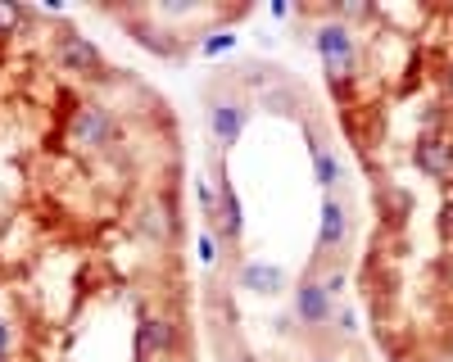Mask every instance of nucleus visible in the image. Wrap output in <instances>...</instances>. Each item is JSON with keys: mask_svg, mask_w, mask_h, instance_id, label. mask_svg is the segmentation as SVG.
Instances as JSON below:
<instances>
[{"mask_svg": "<svg viewBox=\"0 0 453 362\" xmlns=\"http://www.w3.org/2000/svg\"><path fill=\"white\" fill-rule=\"evenodd\" d=\"M313 46H318V55H322V64H326V78L331 82H340V78H349L354 72V64H358V46H354V27H345V23H322L318 32H313Z\"/></svg>", "mask_w": 453, "mask_h": 362, "instance_id": "obj_1", "label": "nucleus"}, {"mask_svg": "<svg viewBox=\"0 0 453 362\" xmlns=\"http://www.w3.org/2000/svg\"><path fill=\"white\" fill-rule=\"evenodd\" d=\"M113 136V114L104 104H78L68 118V140L78 145V150H104Z\"/></svg>", "mask_w": 453, "mask_h": 362, "instance_id": "obj_2", "label": "nucleus"}, {"mask_svg": "<svg viewBox=\"0 0 453 362\" xmlns=\"http://www.w3.org/2000/svg\"><path fill=\"white\" fill-rule=\"evenodd\" d=\"M55 59H59L68 72H104V55H100V46L91 41V36L73 32V27H64V32L55 36Z\"/></svg>", "mask_w": 453, "mask_h": 362, "instance_id": "obj_3", "label": "nucleus"}, {"mask_svg": "<svg viewBox=\"0 0 453 362\" xmlns=\"http://www.w3.org/2000/svg\"><path fill=\"white\" fill-rule=\"evenodd\" d=\"M245 123H250V104L241 95H218L209 104V132L218 145H236L245 136Z\"/></svg>", "mask_w": 453, "mask_h": 362, "instance_id": "obj_4", "label": "nucleus"}, {"mask_svg": "<svg viewBox=\"0 0 453 362\" xmlns=\"http://www.w3.org/2000/svg\"><path fill=\"white\" fill-rule=\"evenodd\" d=\"M136 227H141V236H150L155 245H168L177 236V208H173V200L168 195H150L141 204V213H136Z\"/></svg>", "mask_w": 453, "mask_h": 362, "instance_id": "obj_5", "label": "nucleus"}, {"mask_svg": "<svg viewBox=\"0 0 453 362\" xmlns=\"http://www.w3.org/2000/svg\"><path fill=\"white\" fill-rule=\"evenodd\" d=\"M412 163H418L431 181H449L453 177V140L449 136H422L412 145Z\"/></svg>", "mask_w": 453, "mask_h": 362, "instance_id": "obj_6", "label": "nucleus"}, {"mask_svg": "<svg viewBox=\"0 0 453 362\" xmlns=\"http://www.w3.org/2000/svg\"><path fill=\"white\" fill-rule=\"evenodd\" d=\"M295 317H299V326H326L331 321V295L322 281L304 276L295 285Z\"/></svg>", "mask_w": 453, "mask_h": 362, "instance_id": "obj_7", "label": "nucleus"}, {"mask_svg": "<svg viewBox=\"0 0 453 362\" xmlns=\"http://www.w3.org/2000/svg\"><path fill=\"white\" fill-rule=\"evenodd\" d=\"M349 240V208L335 195L322 200V222H318V259H326L331 249H340Z\"/></svg>", "mask_w": 453, "mask_h": 362, "instance_id": "obj_8", "label": "nucleus"}, {"mask_svg": "<svg viewBox=\"0 0 453 362\" xmlns=\"http://www.w3.org/2000/svg\"><path fill=\"white\" fill-rule=\"evenodd\" d=\"M218 231L226 245H236L245 236V213H241V195L232 186V177L218 172Z\"/></svg>", "mask_w": 453, "mask_h": 362, "instance_id": "obj_9", "label": "nucleus"}, {"mask_svg": "<svg viewBox=\"0 0 453 362\" xmlns=\"http://www.w3.org/2000/svg\"><path fill=\"white\" fill-rule=\"evenodd\" d=\"M173 344H177L173 321H164V317H150V321H141V331H136V353H141V362H150V353H155V358L173 353Z\"/></svg>", "mask_w": 453, "mask_h": 362, "instance_id": "obj_10", "label": "nucleus"}, {"mask_svg": "<svg viewBox=\"0 0 453 362\" xmlns=\"http://www.w3.org/2000/svg\"><path fill=\"white\" fill-rule=\"evenodd\" d=\"M241 285L254 290V295H277V290H286V268H277V263H245L241 268Z\"/></svg>", "mask_w": 453, "mask_h": 362, "instance_id": "obj_11", "label": "nucleus"}, {"mask_svg": "<svg viewBox=\"0 0 453 362\" xmlns=\"http://www.w3.org/2000/svg\"><path fill=\"white\" fill-rule=\"evenodd\" d=\"M313 172H318V186H322L326 195L340 186V177H345V168H340V159L326 150V145H322V150H313Z\"/></svg>", "mask_w": 453, "mask_h": 362, "instance_id": "obj_12", "label": "nucleus"}, {"mask_svg": "<svg viewBox=\"0 0 453 362\" xmlns=\"http://www.w3.org/2000/svg\"><path fill=\"white\" fill-rule=\"evenodd\" d=\"M27 19H32V14L19 5V0H0V36H14Z\"/></svg>", "mask_w": 453, "mask_h": 362, "instance_id": "obj_13", "label": "nucleus"}, {"mask_svg": "<svg viewBox=\"0 0 453 362\" xmlns=\"http://www.w3.org/2000/svg\"><path fill=\"white\" fill-rule=\"evenodd\" d=\"M232 46H236V36H232V27H218V32H209L204 41H200V55H209V59H213V55H222V50H232Z\"/></svg>", "mask_w": 453, "mask_h": 362, "instance_id": "obj_14", "label": "nucleus"}, {"mask_svg": "<svg viewBox=\"0 0 453 362\" xmlns=\"http://www.w3.org/2000/svg\"><path fill=\"white\" fill-rule=\"evenodd\" d=\"M10 344H14V336H10V321L0 317V358H10Z\"/></svg>", "mask_w": 453, "mask_h": 362, "instance_id": "obj_15", "label": "nucleus"}, {"mask_svg": "<svg viewBox=\"0 0 453 362\" xmlns=\"http://www.w3.org/2000/svg\"><path fill=\"white\" fill-rule=\"evenodd\" d=\"M218 253H213V236H200V263H213Z\"/></svg>", "mask_w": 453, "mask_h": 362, "instance_id": "obj_16", "label": "nucleus"}, {"mask_svg": "<svg viewBox=\"0 0 453 362\" xmlns=\"http://www.w3.org/2000/svg\"><path fill=\"white\" fill-rule=\"evenodd\" d=\"M440 231H444V236H453V200H449V204H444V213H440Z\"/></svg>", "mask_w": 453, "mask_h": 362, "instance_id": "obj_17", "label": "nucleus"}, {"mask_svg": "<svg viewBox=\"0 0 453 362\" xmlns=\"http://www.w3.org/2000/svg\"><path fill=\"white\" fill-rule=\"evenodd\" d=\"M444 82H449V95H453V64H449V78Z\"/></svg>", "mask_w": 453, "mask_h": 362, "instance_id": "obj_18", "label": "nucleus"}, {"mask_svg": "<svg viewBox=\"0 0 453 362\" xmlns=\"http://www.w3.org/2000/svg\"><path fill=\"white\" fill-rule=\"evenodd\" d=\"M313 362H335V358H313Z\"/></svg>", "mask_w": 453, "mask_h": 362, "instance_id": "obj_19", "label": "nucleus"}, {"mask_svg": "<svg viewBox=\"0 0 453 362\" xmlns=\"http://www.w3.org/2000/svg\"><path fill=\"white\" fill-rule=\"evenodd\" d=\"M0 362H5V358H0Z\"/></svg>", "mask_w": 453, "mask_h": 362, "instance_id": "obj_20", "label": "nucleus"}]
</instances>
